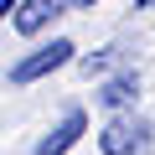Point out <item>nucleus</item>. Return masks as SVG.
<instances>
[{"label": "nucleus", "mask_w": 155, "mask_h": 155, "mask_svg": "<svg viewBox=\"0 0 155 155\" xmlns=\"http://www.w3.org/2000/svg\"><path fill=\"white\" fill-rule=\"evenodd\" d=\"M109 62H114V52H98V57H88L83 67H88V72H98V67H109Z\"/></svg>", "instance_id": "obj_6"}, {"label": "nucleus", "mask_w": 155, "mask_h": 155, "mask_svg": "<svg viewBox=\"0 0 155 155\" xmlns=\"http://www.w3.org/2000/svg\"><path fill=\"white\" fill-rule=\"evenodd\" d=\"M140 5H155V0H140Z\"/></svg>", "instance_id": "obj_7"}, {"label": "nucleus", "mask_w": 155, "mask_h": 155, "mask_svg": "<svg viewBox=\"0 0 155 155\" xmlns=\"http://www.w3.org/2000/svg\"><path fill=\"white\" fill-rule=\"evenodd\" d=\"M57 11H62V0H26V5H16V31L31 36V31H41Z\"/></svg>", "instance_id": "obj_4"}, {"label": "nucleus", "mask_w": 155, "mask_h": 155, "mask_svg": "<svg viewBox=\"0 0 155 155\" xmlns=\"http://www.w3.org/2000/svg\"><path fill=\"white\" fill-rule=\"evenodd\" d=\"M62 62H72V41H52V47H36L31 57H21L11 67V83H36V78L57 72Z\"/></svg>", "instance_id": "obj_2"}, {"label": "nucleus", "mask_w": 155, "mask_h": 155, "mask_svg": "<svg viewBox=\"0 0 155 155\" xmlns=\"http://www.w3.org/2000/svg\"><path fill=\"white\" fill-rule=\"evenodd\" d=\"M134 93H140V78H134V72H119V78L104 83L98 104H104V109H124V104H134Z\"/></svg>", "instance_id": "obj_5"}, {"label": "nucleus", "mask_w": 155, "mask_h": 155, "mask_svg": "<svg viewBox=\"0 0 155 155\" xmlns=\"http://www.w3.org/2000/svg\"><path fill=\"white\" fill-rule=\"evenodd\" d=\"M98 150L104 155H150L155 150V129L150 119H134V114H114L98 134Z\"/></svg>", "instance_id": "obj_1"}, {"label": "nucleus", "mask_w": 155, "mask_h": 155, "mask_svg": "<svg viewBox=\"0 0 155 155\" xmlns=\"http://www.w3.org/2000/svg\"><path fill=\"white\" fill-rule=\"evenodd\" d=\"M88 5H93V0H88Z\"/></svg>", "instance_id": "obj_8"}, {"label": "nucleus", "mask_w": 155, "mask_h": 155, "mask_svg": "<svg viewBox=\"0 0 155 155\" xmlns=\"http://www.w3.org/2000/svg\"><path fill=\"white\" fill-rule=\"evenodd\" d=\"M83 129H88V114H83V109H67V114H62V124L36 145V155H67V150L78 145V134H83Z\"/></svg>", "instance_id": "obj_3"}]
</instances>
